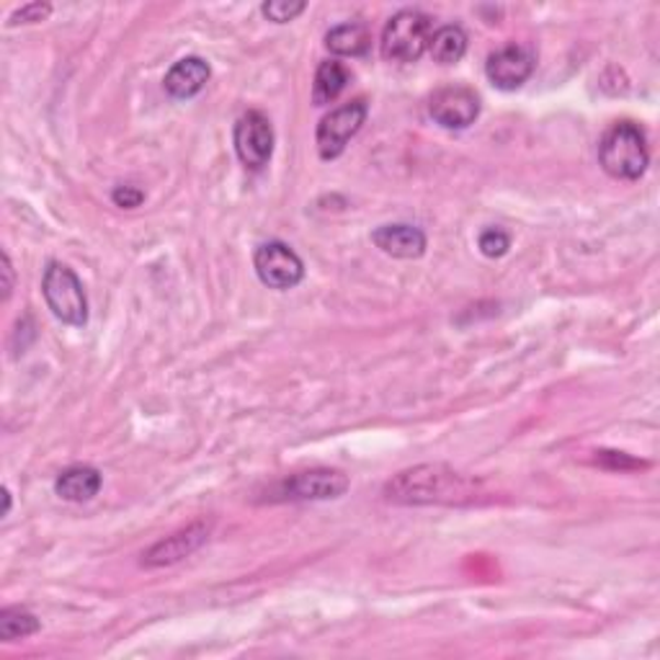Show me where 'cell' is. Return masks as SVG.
<instances>
[{"label":"cell","mask_w":660,"mask_h":660,"mask_svg":"<svg viewBox=\"0 0 660 660\" xmlns=\"http://www.w3.org/2000/svg\"><path fill=\"white\" fill-rule=\"evenodd\" d=\"M473 496L469 482L459 473L444 465H421L406 469L387 482L385 498L392 503L423 505V503H459Z\"/></svg>","instance_id":"6da1fadb"},{"label":"cell","mask_w":660,"mask_h":660,"mask_svg":"<svg viewBox=\"0 0 660 660\" xmlns=\"http://www.w3.org/2000/svg\"><path fill=\"white\" fill-rule=\"evenodd\" d=\"M599 163L612 179L637 181L648 171L650 150L645 132L635 122H617L599 143Z\"/></svg>","instance_id":"7a4b0ae2"},{"label":"cell","mask_w":660,"mask_h":660,"mask_svg":"<svg viewBox=\"0 0 660 660\" xmlns=\"http://www.w3.org/2000/svg\"><path fill=\"white\" fill-rule=\"evenodd\" d=\"M431 19L423 11L406 9L387 21L383 32V57L390 62H416L431 44Z\"/></svg>","instance_id":"3957f363"},{"label":"cell","mask_w":660,"mask_h":660,"mask_svg":"<svg viewBox=\"0 0 660 660\" xmlns=\"http://www.w3.org/2000/svg\"><path fill=\"white\" fill-rule=\"evenodd\" d=\"M42 292L47 299V307L53 310L57 320L65 326H86L88 322V297L83 282L76 276V271L65 266L60 261H53L44 271Z\"/></svg>","instance_id":"277c9868"},{"label":"cell","mask_w":660,"mask_h":660,"mask_svg":"<svg viewBox=\"0 0 660 660\" xmlns=\"http://www.w3.org/2000/svg\"><path fill=\"white\" fill-rule=\"evenodd\" d=\"M366 112H369V109H366V101L356 99L322 116L318 124V135H315V143H318V152L322 160H335L343 150H346L349 139L354 137L366 122Z\"/></svg>","instance_id":"5b68a950"},{"label":"cell","mask_w":660,"mask_h":660,"mask_svg":"<svg viewBox=\"0 0 660 660\" xmlns=\"http://www.w3.org/2000/svg\"><path fill=\"white\" fill-rule=\"evenodd\" d=\"M255 274L269 289H295L305 278V263L287 243L269 240L255 251Z\"/></svg>","instance_id":"8992f818"},{"label":"cell","mask_w":660,"mask_h":660,"mask_svg":"<svg viewBox=\"0 0 660 660\" xmlns=\"http://www.w3.org/2000/svg\"><path fill=\"white\" fill-rule=\"evenodd\" d=\"M235 152H238L240 163L251 171H261L269 166L271 152H274V127H271L269 116L261 112H246L235 124Z\"/></svg>","instance_id":"52a82bcc"},{"label":"cell","mask_w":660,"mask_h":660,"mask_svg":"<svg viewBox=\"0 0 660 660\" xmlns=\"http://www.w3.org/2000/svg\"><path fill=\"white\" fill-rule=\"evenodd\" d=\"M429 114L439 127L467 129L480 116V99L465 86H444L429 99Z\"/></svg>","instance_id":"ba28073f"},{"label":"cell","mask_w":660,"mask_h":660,"mask_svg":"<svg viewBox=\"0 0 660 660\" xmlns=\"http://www.w3.org/2000/svg\"><path fill=\"white\" fill-rule=\"evenodd\" d=\"M534 72V55L532 49L522 44H509V47L496 49L486 62V76L490 83L501 91H516L522 88Z\"/></svg>","instance_id":"9c48e42d"},{"label":"cell","mask_w":660,"mask_h":660,"mask_svg":"<svg viewBox=\"0 0 660 660\" xmlns=\"http://www.w3.org/2000/svg\"><path fill=\"white\" fill-rule=\"evenodd\" d=\"M349 490V478L339 469H307L297 473L284 482V496L297 498V501H328L339 498Z\"/></svg>","instance_id":"30bf717a"},{"label":"cell","mask_w":660,"mask_h":660,"mask_svg":"<svg viewBox=\"0 0 660 660\" xmlns=\"http://www.w3.org/2000/svg\"><path fill=\"white\" fill-rule=\"evenodd\" d=\"M209 537V524H192L186 530L171 534V537L160 539L156 547H150L148 553L143 555V565L145 568H166V565L181 562L183 557L194 555L204 542Z\"/></svg>","instance_id":"8fae6325"},{"label":"cell","mask_w":660,"mask_h":660,"mask_svg":"<svg viewBox=\"0 0 660 660\" xmlns=\"http://www.w3.org/2000/svg\"><path fill=\"white\" fill-rule=\"evenodd\" d=\"M372 240L392 259H421L426 253V235L413 225H383L372 232Z\"/></svg>","instance_id":"7c38bea8"},{"label":"cell","mask_w":660,"mask_h":660,"mask_svg":"<svg viewBox=\"0 0 660 660\" xmlns=\"http://www.w3.org/2000/svg\"><path fill=\"white\" fill-rule=\"evenodd\" d=\"M212 68L207 60H202V57H183L173 65L171 70L166 72V91L171 99L186 101L194 99L196 93H202V88L209 83Z\"/></svg>","instance_id":"4fadbf2b"},{"label":"cell","mask_w":660,"mask_h":660,"mask_svg":"<svg viewBox=\"0 0 660 660\" xmlns=\"http://www.w3.org/2000/svg\"><path fill=\"white\" fill-rule=\"evenodd\" d=\"M55 490L57 496L70 503L91 501V498L101 490V473L91 465H72L68 469H62L60 478L55 482Z\"/></svg>","instance_id":"5bb4252c"},{"label":"cell","mask_w":660,"mask_h":660,"mask_svg":"<svg viewBox=\"0 0 660 660\" xmlns=\"http://www.w3.org/2000/svg\"><path fill=\"white\" fill-rule=\"evenodd\" d=\"M326 47L341 57H362L369 53L372 34L364 24H339L326 34Z\"/></svg>","instance_id":"9a60e30c"},{"label":"cell","mask_w":660,"mask_h":660,"mask_svg":"<svg viewBox=\"0 0 660 660\" xmlns=\"http://www.w3.org/2000/svg\"><path fill=\"white\" fill-rule=\"evenodd\" d=\"M349 80H351V76H349V70L343 68V62H339V60L322 62L318 72H315V83H312L315 106L333 104V101L343 93V88L349 86Z\"/></svg>","instance_id":"2e32d148"},{"label":"cell","mask_w":660,"mask_h":660,"mask_svg":"<svg viewBox=\"0 0 660 660\" xmlns=\"http://www.w3.org/2000/svg\"><path fill=\"white\" fill-rule=\"evenodd\" d=\"M429 53L439 65H457L467 55V34L457 24L442 26L434 32L429 44Z\"/></svg>","instance_id":"e0dca14e"},{"label":"cell","mask_w":660,"mask_h":660,"mask_svg":"<svg viewBox=\"0 0 660 660\" xmlns=\"http://www.w3.org/2000/svg\"><path fill=\"white\" fill-rule=\"evenodd\" d=\"M39 633V619L29 608L9 606L0 612V640L13 642Z\"/></svg>","instance_id":"ac0fdd59"},{"label":"cell","mask_w":660,"mask_h":660,"mask_svg":"<svg viewBox=\"0 0 660 660\" xmlns=\"http://www.w3.org/2000/svg\"><path fill=\"white\" fill-rule=\"evenodd\" d=\"M478 248L482 255H488V259H501V255L509 253L511 238H509V232L501 230V227H490V230L480 235Z\"/></svg>","instance_id":"d6986e66"},{"label":"cell","mask_w":660,"mask_h":660,"mask_svg":"<svg viewBox=\"0 0 660 660\" xmlns=\"http://www.w3.org/2000/svg\"><path fill=\"white\" fill-rule=\"evenodd\" d=\"M307 9L305 3H295V0H271V3H263V16L274 24H287V21H295L299 13Z\"/></svg>","instance_id":"ffe728a7"},{"label":"cell","mask_w":660,"mask_h":660,"mask_svg":"<svg viewBox=\"0 0 660 660\" xmlns=\"http://www.w3.org/2000/svg\"><path fill=\"white\" fill-rule=\"evenodd\" d=\"M49 13H53V5L49 3H26V5H21V9L9 19V26L36 24V21L49 19Z\"/></svg>","instance_id":"44dd1931"},{"label":"cell","mask_w":660,"mask_h":660,"mask_svg":"<svg viewBox=\"0 0 660 660\" xmlns=\"http://www.w3.org/2000/svg\"><path fill=\"white\" fill-rule=\"evenodd\" d=\"M112 202L122 209H135L145 202V192H139L137 186H129V183H124V186H116L112 192Z\"/></svg>","instance_id":"7402d4cb"},{"label":"cell","mask_w":660,"mask_h":660,"mask_svg":"<svg viewBox=\"0 0 660 660\" xmlns=\"http://www.w3.org/2000/svg\"><path fill=\"white\" fill-rule=\"evenodd\" d=\"M599 459L604 462L606 467H612V469H633V467H645V462L629 459L627 454H622V452H599Z\"/></svg>","instance_id":"603a6c76"},{"label":"cell","mask_w":660,"mask_h":660,"mask_svg":"<svg viewBox=\"0 0 660 660\" xmlns=\"http://www.w3.org/2000/svg\"><path fill=\"white\" fill-rule=\"evenodd\" d=\"M13 292V266L9 253H3V299H9Z\"/></svg>","instance_id":"cb8c5ba5"},{"label":"cell","mask_w":660,"mask_h":660,"mask_svg":"<svg viewBox=\"0 0 660 660\" xmlns=\"http://www.w3.org/2000/svg\"><path fill=\"white\" fill-rule=\"evenodd\" d=\"M3 501H5L3 516H9V511H11V493H9V488H5V490H3Z\"/></svg>","instance_id":"d4e9b609"}]
</instances>
